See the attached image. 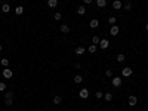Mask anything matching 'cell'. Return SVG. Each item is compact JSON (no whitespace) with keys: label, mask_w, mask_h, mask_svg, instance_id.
<instances>
[{"label":"cell","mask_w":148,"mask_h":111,"mask_svg":"<svg viewBox=\"0 0 148 111\" xmlns=\"http://www.w3.org/2000/svg\"><path fill=\"white\" fill-rule=\"evenodd\" d=\"M82 82H83V77H82L80 74H77V76H74V83H76V84H80Z\"/></svg>","instance_id":"obj_13"},{"label":"cell","mask_w":148,"mask_h":111,"mask_svg":"<svg viewBox=\"0 0 148 111\" xmlns=\"http://www.w3.org/2000/svg\"><path fill=\"white\" fill-rule=\"evenodd\" d=\"M145 30H147V31H148V24H147V25H145Z\"/></svg>","instance_id":"obj_33"},{"label":"cell","mask_w":148,"mask_h":111,"mask_svg":"<svg viewBox=\"0 0 148 111\" xmlns=\"http://www.w3.org/2000/svg\"><path fill=\"white\" fill-rule=\"evenodd\" d=\"M110 46V41L107 40V39H101V41H99V47L101 49H107Z\"/></svg>","instance_id":"obj_5"},{"label":"cell","mask_w":148,"mask_h":111,"mask_svg":"<svg viewBox=\"0 0 148 111\" xmlns=\"http://www.w3.org/2000/svg\"><path fill=\"white\" fill-rule=\"evenodd\" d=\"M5 98H6V99H13V93H12V92H6Z\"/></svg>","instance_id":"obj_27"},{"label":"cell","mask_w":148,"mask_h":111,"mask_svg":"<svg viewBox=\"0 0 148 111\" xmlns=\"http://www.w3.org/2000/svg\"><path fill=\"white\" fill-rule=\"evenodd\" d=\"M92 41H93V45H99V41H101V39H99L98 36H93V37H92Z\"/></svg>","instance_id":"obj_23"},{"label":"cell","mask_w":148,"mask_h":111,"mask_svg":"<svg viewBox=\"0 0 148 111\" xmlns=\"http://www.w3.org/2000/svg\"><path fill=\"white\" fill-rule=\"evenodd\" d=\"M22 12H24V7L22 6H16L15 7V13L16 15H22Z\"/></svg>","instance_id":"obj_18"},{"label":"cell","mask_w":148,"mask_h":111,"mask_svg":"<svg viewBox=\"0 0 148 111\" xmlns=\"http://www.w3.org/2000/svg\"><path fill=\"white\" fill-rule=\"evenodd\" d=\"M111 83H112V86H114V88H120L121 86V79L120 77H112Z\"/></svg>","instance_id":"obj_4"},{"label":"cell","mask_w":148,"mask_h":111,"mask_svg":"<svg viewBox=\"0 0 148 111\" xmlns=\"http://www.w3.org/2000/svg\"><path fill=\"white\" fill-rule=\"evenodd\" d=\"M61 102H62V98H61L59 95H56V96L53 98V104H55V105H59Z\"/></svg>","instance_id":"obj_17"},{"label":"cell","mask_w":148,"mask_h":111,"mask_svg":"<svg viewBox=\"0 0 148 111\" xmlns=\"http://www.w3.org/2000/svg\"><path fill=\"white\" fill-rule=\"evenodd\" d=\"M89 25H90V28H98V25H99V21H98V19H90Z\"/></svg>","instance_id":"obj_10"},{"label":"cell","mask_w":148,"mask_h":111,"mask_svg":"<svg viewBox=\"0 0 148 111\" xmlns=\"http://www.w3.org/2000/svg\"><path fill=\"white\" fill-rule=\"evenodd\" d=\"M95 96H96V99L104 98V92H95Z\"/></svg>","instance_id":"obj_28"},{"label":"cell","mask_w":148,"mask_h":111,"mask_svg":"<svg viewBox=\"0 0 148 111\" xmlns=\"http://www.w3.org/2000/svg\"><path fill=\"white\" fill-rule=\"evenodd\" d=\"M96 47H98L96 45H90V46H89V49H88V50H89V53H95V52H96Z\"/></svg>","instance_id":"obj_20"},{"label":"cell","mask_w":148,"mask_h":111,"mask_svg":"<svg viewBox=\"0 0 148 111\" xmlns=\"http://www.w3.org/2000/svg\"><path fill=\"white\" fill-rule=\"evenodd\" d=\"M83 2H84V5H90L93 0H83Z\"/></svg>","instance_id":"obj_32"},{"label":"cell","mask_w":148,"mask_h":111,"mask_svg":"<svg viewBox=\"0 0 148 111\" xmlns=\"http://www.w3.org/2000/svg\"><path fill=\"white\" fill-rule=\"evenodd\" d=\"M84 50H86V49H84L83 46H77L74 52H76V55H83V53H84Z\"/></svg>","instance_id":"obj_9"},{"label":"cell","mask_w":148,"mask_h":111,"mask_svg":"<svg viewBox=\"0 0 148 111\" xmlns=\"http://www.w3.org/2000/svg\"><path fill=\"white\" fill-rule=\"evenodd\" d=\"M79 95H80V98H83V99H86V98H88L89 96V90L88 89H86V88H83L80 92H79Z\"/></svg>","instance_id":"obj_6"},{"label":"cell","mask_w":148,"mask_h":111,"mask_svg":"<svg viewBox=\"0 0 148 111\" xmlns=\"http://www.w3.org/2000/svg\"><path fill=\"white\" fill-rule=\"evenodd\" d=\"M118 31H120V28L117 27V25H112V27L110 28V34H111V36H117Z\"/></svg>","instance_id":"obj_7"},{"label":"cell","mask_w":148,"mask_h":111,"mask_svg":"<svg viewBox=\"0 0 148 111\" xmlns=\"http://www.w3.org/2000/svg\"><path fill=\"white\" fill-rule=\"evenodd\" d=\"M130 9H132V3L127 2V3L124 5V11H130Z\"/></svg>","instance_id":"obj_30"},{"label":"cell","mask_w":148,"mask_h":111,"mask_svg":"<svg viewBox=\"0 0 148 111\" xmlns=\"http://www.w3.org/2000/svg\"><path fill=\"white\" fill-rule=\"evenodd\" d=\"M104 99H105V101H111L112 99V93H110V92H107V93H104Z\"/></svg>","instance_id":"obj_19"},{"label":"cell","mask_w":148,"mask_h":111,"mask_svg":"<svg viewBox=\"0 0 148 111\" xmlns=\"http://www.w3.org/2000/svg\"><path fill=\"white\" fill-rule=\"evenodd\" d=\"M77 13H79V15H84L86 13V7L84 6H79V7H77Z\"/></svg>","instance_id":"obj_15"},{"label":"cell","mask_w":148,"mask_h":111,"mask_svg":"<svg viewBox=\"0 0 148 111\" xmlns=\"http://www.w3.org/2000/svg\"><path fill=\"white\" fill-rule=\"evenodd\" d=\"M53 18H55V21H59V19H62V13H59V12H56V13L53 15Z\"/></svg>","instance_id":"obj_25"},{"label":"cell","mask_w":148,"mask_h":111,"mask_svg":"<svg viewBox=\"0 0 148 111\" xmlns=\"http://www.w3.org/2000/svg\"><path fill=\"white\" fill-rule=\"evenodd\" d=\"M0 108H2V107H0Z\"/></svg>","instance_id":"obj_35"},{"label":"cell","mask_w":148,"mask_h":111,"mask_svg":"<svg viewBox=\"0 0 148 111\" xmlns=\"http://www.w3.org/2000/svg\"><path fill=\"white\" fill-rule=\"evenodd\" d=\"M105 76H107V77H112V71H111V70H107V71H105Z\"/></svg>","instance_id":"obj_31"},{"label":"cell","mask_w":148,"mask_h":111,"mask_svg":"<svg viewBox=\"0 0 148 111\" xmlns=\"http://www.w3.org/2000/svg\"><path fill=\"white\" fill-rule=\"evenodd\" d=\"M61 31L67 34V33H70V27H68L67 24H62V25H61Z\"/></svg>","instance_id":"obj_16"},{"label":"cell","mask_w":148,"mask_h":111,"mask_svg":"<svg viewBox=\"0 0 148 111\" xmlns=\"http://www.w3.org/2000/svg\"><path fill=\"white\" fill-rule=\"evenodd\" d=\"M9 11H11V6L7 5V3H3V5H2V12H3V13H7Z\"/></svg>","instance_id":"obj_11"},{"label":"cell","mask_w":148,"mask_h":111,"mask_svg":"<svg viewBox=\"0 0 148 111\" xmlns=\"http://www.w3.org/2000/svg\"><path fill=\"white\" fill-rule=\"evenodd\" d=\"M3 90H6V83L0 82V92H3Z\"/></svg>","instance_id":"obj_29"},{"label":"cell","mask_w":148,"mask_h":111,"mask_svg":"<svg viewBox=\"0 0 148 111\" xmlns=\"http://www.w3.org/2000/svg\"><path fill=\"white\" fill-rule=\"evenodd\" d=\"M47 6L50 7V9H55V7L58 6V0H47Z\"/></svg>","instance_id":"obj_8"},{"label":"cell","mask_w":148,"mask_h":111,"mask_svg":"<svg viewBox=\"0 0 148 111\" xmlns=\"http://www.w3.org/2000/svg\"><path fill=\"white\" fill-rule=\"evenodd\" d=\"M124 59H126V56H124L123 53H120V55H117V61H118V62H123Z\"/></svg>","instance_id":"obj_24"},{"label":"cell","mask_w":148,"mask_h":111,"mask_svg":"<svg viewBox=\"0 0 148 111\" xmlns=\"http://www.w3.org/2000/svg\"><path fill=\"white\" fill-rule=\"evenodd\" d=\"M132 73H133V70L130 67H126V68L121 70V76H123V77H129V76H132Z\"/></svg>","instance_id":"obj_1"},{"label":"cell","mask_w":148,"mask_h":111,"mask_svg":"<svg viewBox=\"0 0 148 111\" xmlns=\"http://www.w3.org/2000/svg\"><path fill=\"white\" fill-rule=\"evenodd\" d=\"M2 49H3V46H2V45H0V52H2Z\"/></svg>","instance_id":"obj_34"},{"label":"cell","mask_w":148,"mask_h":111,"mask_svg":"<svg viewBox=\"0 0 148 111\" xmlns=\"http://www.w3.org/2000/svg\"><path fill=\"white\" fill-rule=\"evenodd\" d=\"M138 104V98L135 95H130L129 96V107H135Z\"/></svg>","instance_id":"obj_3"},{"label":"cell","mask_w":148,"mask_h":111,"mask_svg":"<svg viewBox=\"0 0 148 111\" xmlns=\"http://www.w3.org/2000/svg\"><path fill=\"white\" fill-rule=\"evenodd\" d=\"M108 22H110L111 25H114V24L117 22V18H116V16H110V18H108Z\"/></svg>","instance_id":"obj_22"},{"label":"cell","mask_w":148,"mask_h":111,"mask_svg":"<svg viewBox=\"0 0 148 111\" xmlns=\"http://www.w3.org/2000/svg\"><path fill=\"white\" fill-rule=\"evenodd\" d=\"M0 64H2L3 67H7V65H9V59H7V58H2V61H0Z\"/></svg>","instance_id":"obj_21"},{"label":"cell","mask_w":148,"mask_h":111,"mask_svg":"<svg viewBox=\"0 0 148 111\" xmlns=\"http://www.w3.org/2000/svg\"><path fill=\"white\" fill-rule=\"evenodd\" d=\"M13 104V99H5V105L6 107H11Z\"/></svg>","instance_id":"obj_26"},{"label":"cell","mask_w":148,"mask_h":111,"mask_svg":"<svg viewBox=\"0 0 148 111\" xmlns=\"http://www.w3.org/2000/svg\"><path fill=\"white\" fill-rule=\"evenodd\" d=\"M12 76H13V73H12L11 68H3V77L5 79H11Z\"/></svg>","instance_id":"obj_2"},{"label":"cell","mask_w":148,"mask_h":111,"mask_svg":"<svg viewBox=\"0 0 148 111\" xmlns=\"http://www.w3.org/2000/svg\"><path fill=\"white\" fill-rule=\"evenodd\" d=\"M98 7H105L107 6V0H96Z\"/></svg>","instance_id":"obj_14"},{"label":"cell","mask_w":148,"mask_h":111,"mask_svg":"<svg viewBox=\"0 0 148 111\" xmlns=\"http://www.w3.org/2000/svg\"><path fill=\"white\" fill-rule=\"evenodd\" d=\"M112 7H114V9H121V2L120 0H114V2H112Z\"/></svg>","instance_id":"obj_12"}]
</instances>
